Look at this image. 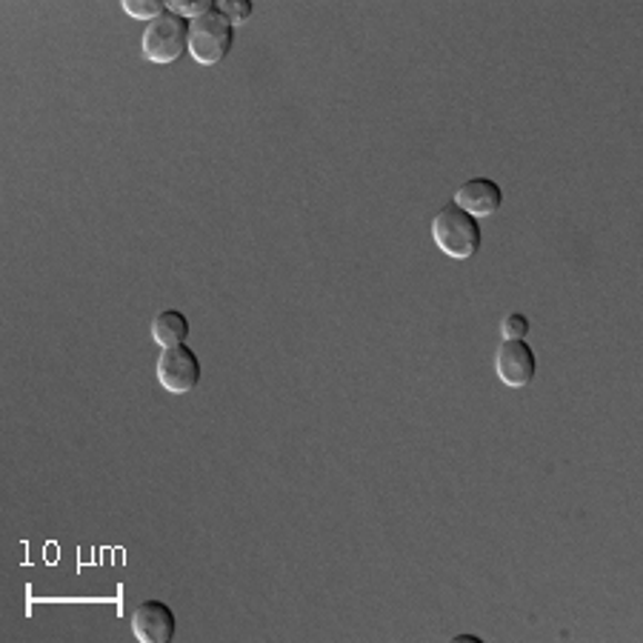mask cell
<instances>
[{
	"instance_id": "cell-1",
	"label": "cell",
	"mask_w": 643,
	"mask_h": 643,
	"mask_svg": "<svg viewBox=\"0 0 643 643\" xmlns=\"http://www.w3.org/2000/svg\"><path fill=\"white\" fill-rule=\"evenodd\" d=\"M232 47H235V21L218 3L189 21V54L194 63L214 67L232 52Z\"/></svg>"
},
{
	"instance_id": "cell-2",
	"label": "cell",
	"mask_w": 643,
	"mask_h": 643,
	"mask_svg": "<svg viewBox=\"0 0 643 643\" xmlns=\"http://www.w3.org/2000/svg\"><path fill=\"white\" fill-rule=\"evenodd\" d=\"M432 238H435L443 255L452 258V261H470V258L478 255V249L483 243L478 218L463 212L455 203L438 209V214L432 218Z\"/></svg>"
},
{
	"instance_id": "cell-3",
	"label": "cell",
	"mask_w": 643,
	"mask_h": 643,
	"mask_svg": "<svg viewBox=\"0 0 643 643\" xmlns=\"http://www.w3.org/2000/svg\"><path fill=\"white\" fill-rule=\"evenodd\" d=\"M143 58L152 63H174L183 52H189V21L178 12H163L143 29Z\"/></svg>"
},
{
	"instance_id": "cell-4",
	"label": "cell",
	"mask_w": 643,
	"mask_h": 643,
	"mask_svg": "<svg viewBox=\"0 0 643 643\" xmlns=\"http://www.w3.org/2000/svg\"><path fill=\"white\" fill-rule=\"evenodd\" d=\"M158 381L172 395H187L201 383V361L189 346L163 349L158 358Z\"/></svg>"
},
{
	"instance_id": "cell-5",
	"label": "cell",
	"mask_w": 643,
	"mask_h": 643,
	"mask_svg": "<svg viewBox=\"0 0 643 643\" xmlns=\"http://www.w3.org/2000/svg\"><path fill=\"white\" fill-rule=\"evenodd\" d=\"M495 372L506 386L523 389L535 381V352L526 341H503L495 355Z\"/></svg>"
},
{
	"instance_id": "cell-6",
	"label": "cell",
	"mask_w": 643,
	"mask_h": 643,
	"mask_svg": "<svg viewBox=\"0 0 643 643\" xmlns=\"http://www.w3.org/2000/svg\"><path fill=\"white\" fill-rule=\"evenodd\" d=\"M174 612L163 601H143L132 615V632L143 643H172Z\"/></svg>"
},
{
	"instance_id": "cell-7",
	"label": "cell",
	"mask_w": 643,
	"mask_h": 643,
	"mask_svg": "<svg viewBox=\"0 0 643 643\" xmlns=\"http://www.w3.org/2000/svg\"><path fill=\"white\" fill-rule=\"evenodd\" d=\"M503 192L490 178H472V181L461 183L455 192V207L463 212H470L472 218H492L501 209Z\"/></svg>"
},
{
	"instance_id": "cell-8",
	"label": "cell",
	"mask_w": 643,
	"mask_h": 643,
	"mask_svg": "<svg viewBox=\"0 0 643 643\" xmlns=\"http://www.w3.org/2000/svg\"><path fill=\"white\" fill-rule=\"evenodd\" d=\"M152 338H154V343L163 349L183 346L189 338L187 315L178 312V309H163V312H158L152 321Z\"/></svg>"
},
{
	"instance_id": "cell-9",
	"label": "cell",
	"mask_w": 643,
	"mask_h": 643,
	"mask_svg": "<svg viewBox=\"0 0 643 643\" xmlns=\"http://www.w3.org/2000/svg\"><path fill=\"white\" fill-rule=\"evenodd\" d=\"M123 9L134 21L152 23L154 18H161L167 12V3H161V0H123Z\"/></svg>"
},
{
	"instance_id": "cell-10",
	"label": "cell",
	"mask_w": 643,
	"mask_h": 643,
	"mask_svg": "<svg viewBox=\"0 0 643 643\" xmlns=\"http://www.w3.org/2000/svg\"><path fill=\"white\" fill-rule=\"evenodd\" d=\"M501 332H503V341H523L526 332H530V318L521 315V312H512V315L503 318Z\"/></svg>"
},
{
	"instance_id": "cell-11",
	"label": "cell",
	"mask_w": 643,
	"mask_h": 643,
	"mask_svg": "<svg viewBox=\"0 0 643 643\" xmlns=\"http://www.w3.org/2000/svg\"><path fill=\"white\" fill-rule=\"evenodd\" d=\"M169 7H172V12L181 14V18H192V21H194L198 14L209 12V9H212L214 3H212V0H198V3H187V0H172Z\"/></svg>"
},
{
	"instance_id": "cell-12",
	"label": "cell",
	"mask_w": 643,
	"mask_h": 643,
	"mask_svg": "<svg viewBox=\"0 0 643 643\" xmlns=\"http://www.w3.org/2000/svg\"><path fill=\"white\" fill-rule=\"evenodd\" d=\"M223 12H227L235 23H243L249 14H252V3H249V0H235V3H227V7H223Z\"/></svg>"
}]
</instances>
